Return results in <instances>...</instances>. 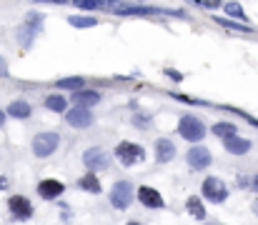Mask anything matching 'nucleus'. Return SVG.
I'll return each mask as SVG.
<instances>
[{"label":"nucleus","instance_id":"obj_16","mask_svg":"<svg viewBox=\"0 0 258 225\" xmlns=\"http://www.w3.org/2000/svg\"><path fill=\"white\" fill-rule=\"evenodd\" d=\"M8 115L25 120V118H30V105H28L25 100H13V103L8 105Z\"/></svg>","mask_w":258,"mask_h":225},{"label":"nucleus","instance_id":"obj_17","mask_svg":"<svg viewBox=\"0 0 258 225\" xmlns=\"http://www.w3.org/2000/svg\"><path fill=\"white\" fill-rule=\"evenodd\" d=\"M78 188L81 190H88V193H100V180L95 178V173H86L78 180Z\"/></svg>","mask_w":258,"mask_h":225},{"label":"nucleus","instance_id":"obj_7","mask_svg":"<svg viewBox=\"0 0 258 225\" xmlns=\"http://www.w3.org/2000/svg\"><path fill=\"white\" fill-rule=\"evenodd\" d=\"M41 28H43V20H41V15H38V13H30V15H28V20H25V25L18 30V35H20V43H23V45H30L33 35H38V33H41Z\"/></svg>","mask_w":258,"mask_h":225},{"label":"nucleus","instance_id":"obj_5","mask_svg":"<svg viewBox=\"0 0 258 225\" xmlns=\"http://www.w3.org/2000/svg\"><path fill=\"white\" fill-rule=\"evenodd\" d=\"M83 163L90 173H98V170H105L110 165V158L103 148H88L86 153H83Z\"/></svg>","mask_w":258,"mask_h":225},{"label":"nucleus","instance_id":"obj_30","mask_svg":"<svg viewBox=\"0 0 258 225\" xmlns=\"http://www.w3.org/2000/svg\"><path fill=\"white\" fill-rule=\"evenodd\" d=\"M253 188H256V193H258V175L253 178Z\"/></svg>","mask_w":258,"mask_h":225},{"label":"nucleus","instance_id":"obj_28","mask_svg":"<svg viewBox=\"0 0 258 225\" xmlns=\"http://www.w3.org/2000/svg\"><path fill=\"white\" fill-rule=\"evenodd\" d=\"M201 8H208V10H213V8H218V3H198Z\"/></svg>","mask_w":258,"mask_h":225},{"label":"nucleus","instance_id":"obj_33","mask_svg":"<svg viewBox=\"0 0 258 225\" xmlns=\"http://www.w3.org/2000/svg\"><path fill=\"white\" fill-rule=\"evenodd\" d=\"M128 225H138V223H128Z\"/></svg>","mask_w":258,"mask_h":225},{"label":"nucleus","instance_id":"obj_15","mask_svg":"<svg viewBox=\"0 0 258 225\" xmlns=\"http://www.w3.org/2000/svg\"><path fill=\"white\" fill-rule=\"evenodd\" d=\"M73 100H76V108H90V105H95V103H100V93L98 90H81V93H76L73 95Z\"/></svg>","mask_w":258,"mask_h":225},{"label":"nucleus","instance_id":"obj_26","mask_svg":"<svg viewBox=\"0 0 258 225\" xmlns=\"http://www.w3.org/2000/svg\"><path fill=\"white\" fill-rule=\"evenodd\" d=\"M218 23H220V25H226V28H233V30H243V33H248V30H251L248 25H241V23H231V20H223V18H218Z\"/></svg>","mask_w":258,"mask_h":225},{"label":"nucleus","instance_id":"obj_27","mask_svg":"<svg viewBox=\"0 0 258 225\" xmlns=\"http://www.w3.org/2000/svg\"><path fill=\"white\" fill-rule=\"evenodd\" d=\"M168 75H171L173 80H183V75H180V73H175V70H168Z\"/></svg>","mask_w":258,"mask_h":225},{"label":"nucleus","instance_id":"obj_13","mask_svg":"<svg viewBox=\"0 0 258 225\" xmlns=\"http://www.w3.org/2000/svg\"><path fill=\"white\" fill-rule=\"evenodd\" d=\"M223 145H226L228 153H233V155H243V153H248V150H251V140L238 138V135H233V138L223 140Z\"/></svg>","mask_w":258,"mask_h":225},{"label":"nucleus","instance_id":"obj_24","mask_svg":"<svg viewBox=\"0 0 258 225\" xmlns=\"http://www.w3.org/2000/svg\"><path fill=\"white\" fill-rule=\"evenodd\" d=\"M223 10H226L228 15L238 18V20H246V13H243V8H241L238 3H226V5H223Z\"/></svg>","mask_w":258,"mask_h":225},{"label":"nucleus","instance_id":"obj_10","mask_svg":"<svg viewBox=\"0 0 258 225\" xmlns=\"http://www.w3.org/2000/svg\"><path fill=\"white\" fill-rule=\"evenodd\" d=\"M186 160H188V165L193 168V170H203V168H208L211 165V150H206V148H191L188 153H186Z\"/></svg>","mask_w":258,"mask_h":225},{"label":"nucleus","instance_id":"obj_12","mask_svg":"<svg viewBox=\"0 0 258 225\" xmlns=\"http://www.w3.org/2000/svg\"><path fill=\"white\" fill-rule=\"evenodd\" d=\"M138 200L145 205V208H163V195L156 190V188H148V185H143L140 190H138Z\"/></svg>","mask_w":258,"mask_h":225},{"label":"nucleus","instance_id":"obj_23","mask_svg":"<svg viewBox=\"0 0 258 225\" xmlns=\"http://www.w3.org/2000/svg\"><path fill=\"white\" fill-rule=\"evenodd\" d=\"M70 20V25H76V28H93L98 20L95 18H81V15H73V18H68Z\"/></svg>","mask_w":258,"mask_h":225},{"label":"nucleus","instance_id":"obj_11","mask_svg":"<svg viewBox=\"0 0 258 225\" xmlns=\"http://www.w3.org/2000/svg\"><path fill=\"white\" fill-rule=\"evenodd\" d=\"M65 120L73 128H90L93 125V115H90V110H86V108H73V110H68Z\"/></svg>","mask_w":258,"mask_h":225},{"label":"nucleus","instance_id":"obj_19","mask_svg":"<svg viewBox=\"0 0 258 225\" xmlns=\"http://www.w3.org/2000/svg\"><path fill=\"white\" fill-rule=\"evenodd\" d=\"M45 108L53 110V112H65L68 98H63V95H48V98H45Z\"/></svg>","mask_w":258,"mask_h":225},{"label":"nucleus","instance_id":"obj_8","mask_svg":"<svg viewBox=\"0 0 258 225\" xmlns=\"http://www.w3.org/2000/svg\"><path fill=\"white\" fill-rule=\"evenodd\" d=\"M8 208H10V213H13L15 220H30V218H33V205H30V200L23 198V195H13V198L8 200Z\"/></svg>","mask_w":258,"mask_h":225},{"label":"nucleus","instance_id":"obj_31","mask_svg":"<svg viewBox=\"0 0 258 225\" xmlns=\"http://www.w3.org/2000/svg\"><path fill=\"white\" fill-rule=\"evenodd\" d=\"M3 120H5V118H3V110H0V128H3Z\"/></svg>","mask_w":258,"mask_h":225},{"label":"nucleus","instance_id":"obj_1","mask_svg":"<svg viewBox=\"0 0 258 225\" xmlns=\"http://www.w3.org/2000/svg\"><path fill=\"white\" fill-rule=\"evenodd\" d=\"M178 133H180L183 140L198 143V140H203V135H206V125H203L198 118H193V115H183L180 123H178Z\"/></svg>","mask_w":258,"mask_h":225},{"label":"nucleus","instance_id":"obj_2","mask_svg":"<svg viewBox=\"0 0 258 225\" xmlns=\"http://www.w3.org/2000/svg\"><path fill=\"white\" fill-rule=\"evenodd\" d=\"M60 143V135L58 133H38L33 138V153L38 158H48L50 153H55V148Z\"/></svg>","mask_w":258,"mask_h":225},{"label":"nucleus","instance_id":"obj_32","mask_svg":"<svg viewBox=\"0 0 258 225\" xmlns=\"http://www.w3.org/2000/svg\"><path fill=\"white\" fill-rule=\"evenodd\" d=\"M253 210H256V213H258V203H256V205H253Z\"/></svg>","mask_w":258,"mask_h":225},{"label":"nucleus","instance_id":"obj_25","mask_svg":"<svg viewBox=\"0 0 258 225\" xmlns=\"http://www.w3.org/2000/svg\"><path fill=\"white\" fill-rule=\"evenodd\" d=\"M81 10H95V8H105V3H100V0H78L76 3Z\"/></svg>","mask_w":258,"mask_h":225},{"label":"nucleus","instance_id":"obj_14","mask_svg":"<svg viewBox=\"0 0 258 225\" xmlns=\"http://www.w3.org/2000/svg\"><path fill=\"white\" fill-rule=\"evenodd\" d=\"M173 155H175V145L168 138H163V140L156 143V158H158V163H168V160H173Z\"/></svg>","mask_w":258,"mask_h":225},{"label":"nucleus","instance_id":"obj_22","mask_svg":"<svg viewBox=\"0 0 258 225\" xmlns=\"http://www.w3.org/2000/svg\"><path fill=\"white\" fill-rule=\"evenodd\" d=\"M186 208H188V213H191L193 218H198V220H203V218H206V208H203V203H201L198 198H188Z\"/></svg>","mask_w":258,"mask_h":225},{"label":"nucleus","instance_id":"obj_4","mask_svg":"<svg viewBox=\"0 0 258 225\" xmlns=\"http://www.w3.org/2000/svg\"><path fill=\"white\" fill-rule=\"evenodd\" d=\"M116 158L128 168V165H135V163H140L145 158V150L140 145H135V143H118L116 145Z\"/></svg>","mask_w":258,"mask_h":225},{"label":"nucleus","instance_id":"obj_34","mask_svg":"<svg viewBox=\"0 0 258 225\" xmlns=\"http://www.w3.org/2000/svg\"><path fill=\"white\" fill-rule=\"evenodd\" d=\"M0 65H3V58H0Z\"/></svg>","mask_w":258,"mask_h":225},{"label":"nucleus","instance_id":"obj_21","mask_svg":"<svg viewBox=\"0 0 258 225\" xmlns=\"http://www.w3.org/2000/svg\"><path fill=\"white\" fill-rule=\"evenodd\" d=\"M213 133H215L218 138H223V140L238 135V133H236V125H231V123H215V125H213Z\"/></svg>","mask_w":258,"mask_h":225},{"label":"nucleus","instance_id":"obj_20","mask_svg":"<svg viewBox=\"0 0 258 225\" xmlns=\"http://www.w3.org/2000/svg\"><path fill=\"white\" fill-rule=\"evenodd\" d=\"M58 88L60 90H76V93H81L86 88V78H65V80H58Z\"/></svg>","mask_w":258,"mask_h":225},{"label":"nucleus","instance_id":"obj_3","mask_svg":"<svg viewBox=\"0 0 258 225\" xmlns=\"http://www.w3.org/2000/svg\"><path fill=\"white\" fill-rule=\"evenodd\" d=\"M130 203H133V185L128 180L116 183L113 190H110V205H113L116 210H126Z\"/></svg>","mask_w":258,"mask_h":225},{"label":"nucleus","instance_id":"obj_18","mask_svg":"<svg viewBox=\"0 0 258 225\" xmlns=\"http://www.w3.org/2000/svg\"><path fill=\"white\" fill-rule=\"evenodd\" d=\"M116 13H123V15H148V13H156L153 8H145V5H113Z\"/></svg>","mask_w":258,"mask_h":225},{"label":"nucleus","instance_id":"obj_6","mask_svg":"<svg viewBox=\"0 0 258 225\" xmlns=\"http://www.w3.org/2000/svg\"><path fill=\"white\" fill-rule=\"evenodd\" d=\"M203 198H208L211 203H223L228 198V188L223 185V180H218V178H206V183H203Z\"/></svg>","mask_w":258,"mask_h":225},{"label":"nucleus","instance_id":"obj_29","mask_svg":"<svg viewBox=\"0 0 258 225\" xmlns=\"http://www.w3.org/2000/svg\"><path fill=\"white\" fill-rule=\"evenodd\" d=\"M3 188H8V180H5L3 175H0V190H3Z\"/></svg>","mask_w":258,"mask_h":225},{"label":"nucleus","instance_id":"obj_9","mask_svg":"<svg viewBox=\"0 0 258 225\" xmlns=\"http://www.w3.org/2000/svg\"><path fill=\"white\" fill-rule=\"evenodd\" d=\"M63 190H65V185L60 180H55V178H45V180L38 183V195L43 200H55Z\"/></svg>","mask_w":258,"mask_h":225}]
</instances>
